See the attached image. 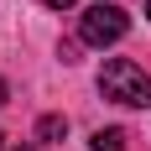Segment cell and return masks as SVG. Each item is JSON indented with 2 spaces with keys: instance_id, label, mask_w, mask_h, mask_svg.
<instances>
[{
  "instance_id": "obj_8",
  "label": "cell",
  "mask_w": 151,
  "mask_h": 151,
  "mask_svg": "<svg viewBox=\"0 0 151 151\" xmlns=\"http://www.w3.org/2000/svg\"><path fill=\"white\" fill-rule=\"evenodd\" d=\"M146 16H151V0H146Z\"/></svg>"
},
{
  "instance_id": "obj_5",
  "label": "cell",
  "mask_w": 151,
  "mask_h": 151,
  "mask_svg": "<svg viewBox=\"0 0 151 151\" xmlns=\"http://www.w3.org/2000/svg\"><path fill=\"white\" fill-rule=\"evenodd\" d=\"M47 5H52V11H68V5H73V0H47Z\"/></svg>"
},
{
  "instance_id": "obj_6",
  "label": "cell",
  "mask_w": 151,
  "mask_h": 151,
  "mask_svg": "<svg viewBox=\"0 0 151 151\" xmlns=\"http://www.w3.org/2000/svg\"><path fill=\"white\" fill-rule=\"evenodd\" d=\"M0 104H5V78H0Z\"/></svg>"
},
{
  "instance_id": "obj_1",
  "label": "cell",
  "mask_w": 151,
  "mask_h": 151,
  "mask_svg": "<svg viewBox=\"0 0 151 151\" xmlns=\"http://www.w3.org/2000/svg\"><path fill=\"white\" fill-rule=\"evenodd\" d=\"M99 94L115 99V104L146 109L151 104V73L141 68V63H130V58H109L104 68H99Z\"/></svg>"
},
{
  "instance_id": "obj_2",
  "label": "cell",
  "mask_w": 151,
  "mask_h": 151,
  "mask_svg": "<svg viewBox=\"0 0 151 151\" xmlns=\"http://www.w3.org/2000/svg\"><path fill=\"white\" fill-rule=\"evenodd\" d=\"M125 31H130V16H125L115 0H99V5H89V11H83V26H78V37H83L89 47H115Z\"/></svg>"
},
{
  "instance_id": "obj_4",
  "label": "cell",
  "mask_w": 151,
  "mask_h": 151,
  "mask_svg": "<svg viewBox=\"0 0 151 151\" xmlns=\"http://www.w3.org/2000/svg\"><path fill=\"white\" fill-rule=\"evenodd\" d=\"M89 151H125V130H94V141H89Z\"/></svg>"
},
{
  "instance_id": "obj_7",
  "label": "cell",
  "mask_w": 151,
  "mask_h": 151,
  "mask_svg": "<svg viewBox=\"0 0 151 151\" xmlns=\"http://www.w3.org/2000/svg\"><path fill=\"white\" fill-rule=\"evenodd\" d=\"M16 151H37V146H16Z\"/></svg>"
},
{
  "instance_id": "obj_3",
  "label": "cell",
  "mask_w": 151,
  "mask_h": 151,
  "mask_svg": "<svg viewBox=\"0 0 151 151\" xmlns=\"http://www.w3.org/2000/svg\"><path fill=\"white\" fill-rule=\"evenodd\" d=\"M68 136V120H63V115H42V120H37V141H63Z\"/></svg>"
},
{
  "instance_id": "obj_9",
  "label": "cell",
  "mask_w": 151,
  "mask_h": 151,
  "mask_svg": "<svg viewBox=\"0 0 151 151\" xmlns=\"http://www.w3.org/2000/svg\"><path fill=\"white\" fill-rule=\"evenodd\" d=\"M0 141H5V136H0Z\"/></svg>"
}]
</instances>
